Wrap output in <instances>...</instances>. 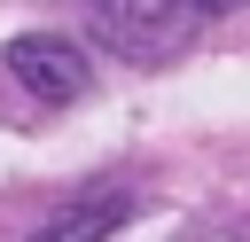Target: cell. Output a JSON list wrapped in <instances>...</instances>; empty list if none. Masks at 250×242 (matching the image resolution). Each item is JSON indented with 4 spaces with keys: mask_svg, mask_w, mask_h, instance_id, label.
Returning <instances> with one entry per match:
<instances>
[{
    "mask_svg": "<svg viewBox=\"0 0 250 242\" xmlns=\"http://www.w3.org/2000/svg\"><path fill=\"white\" fill-rule=\"evenodd\" d=\"M133 211H141V195H133L125 180H94V187H78L55 219H39L31 242H109L117 226H133Z\"/></svg>",
    "mask_w": 250,
    "mask_h": 242,
    "instance_id": "3957f363",
    "label": "cell"
},
{
    "mask_svg": "<svg viewBox=\"0 0 250 242\" xmlns=\"http://www.w3.org/2000/svg\"><path fill=\"white\" fill-rule=\"evenodd\" d=\"M8 78L31 86L39 101H78V94L94 86V62H86V47L62 39V31H23V39H8Z\"/></svg>",
    "mask_w": 250,
    "mask_h": 242,
    "instance_id": "7a4b0ae2",
    "label": "cell"
},
{
    "mask_svg": "<svg viewBox=\"0 0 250 242\" xmlns=\"http://www.w3.org/2000/svg\"><path fill=\"white\" fill-rule=\"evenodd\" d=\"M180 242H242L234 226H195V234H180Z\"/></svg>",
    "mask_w": 250,
    "mask_h": 242,
    "instance_id": "277c9868",
    "label": "cell"
},
{
    "mask_svg": "<svg viewBox=\"0 0 250 242\" xmlns=\"http://www.w3.org/2000/svg\"><path fill=\"white\" fill-rule=\"evenodd\" d=\"M250 8V0H78V23L117 55V62H172L211 16Z\"/></svg>",
    "mask_w": 250,
    "mask_h": 242,
    "instance_id": "6da1fadb",
    "label": "cell"
}]
</instances>
